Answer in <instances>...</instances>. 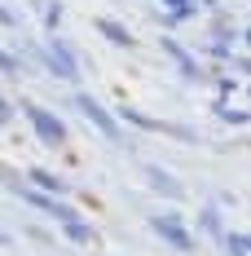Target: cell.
Returning <instances> with one entry per match:
<instances>
[{"instance_id":"obj_1","label":"cell","mask_w":251,"mask_h":256,"mask_svg":"<svg viewBox=\"0 0 251 256\" xmlns=\"http://www.w3.org/2000/svg\"><path fill=\"white\" fill-rule=\"evenodd\" d=\"M40 62H44L57 80H66V84H75V80H79V62H75V53H71L66 40H49V44L40 49Z\"/></svg>"},{"instance_id":"obj_2","label":"cell","mask_w":251,"mask_h":256,"mask_svg":"<svg viewBox=\"0 0 251 256\" xmlns=\"http://www.w3.org/2000/svg\"><path fill=\"white\" fill-rule=\"evenodd\" d=\"M150 230L163 238V243H172L176 252H190L194 248V234L185 230V221L176 216V212H159V216H150Z\"/></svg>"},{"instance_id":"obj_3","label":"cell","mask_w":251,"mask_h":256,"mask_svg":"<svg viewBox=\"0 0 251 256\" xmlns=\"http://www.w3.org/2000/svg\"><path fill=\"white\" fill-rule=\"evenodd\" d=\"M26 120H31L35 137H40L44 146H62V142H66V124H62L53 110H44V106H26Z\"/></svg>"},{"instance_id":"obj_4","label":"cell","mask_w":251,"mask_h":256,"mask_svg":"<svg viewBox=\"0 0 251 256\" xmlns=\"http://www.w3.org/2000/svg\"><path fill=\"white\" fill-rule=\"evenodd\" d=\"M13 190H18V199H26V204H31V208H40V212H49L53 221H62V226H66V221H79V212H75V208L57 204V199H53V194H44V190H31V186H13Z\"/></svg>"},{"instance_id":"obj_5","label":"cell","mask_w":251,"mask_h":256,"mask_svg":"<svg viewBox=\"0 0 251 256\" xmlns=\"http://www.w3.org/2000/svg\"><path fill=\"white\" fill-rule=\"evenodd\" d=\"M75 110H79V115H88V124H97L101 132L110 137V142H119V120H115V115H110V110H106L97 98H88V93H75Z\"/></svg>"},{"instance_id":"obj_6","label":"cell","mask_w":251,"mask_h":256,"mask_svg":"<svg viewBox=\"0 0 251 256\" xmlns=\"http://www.w3.org/2000/svg\"><path fill=\"white\" fill-rule=\"evenodd\" d=\"M146 181H150L154 194H163V199H181V194H185V186H181L168 168H154V164H150V168H146Z\"/></svg>"},{"instance_id":"obj_7","label":"cell","mask_w":251,"mask_h":256,"mask_svg":"<svg viewBox=\"0 0 251 256\" xmlns=\"http://www.w3.org/2000/svg\"><path fill=\"white\" fill-rule=\"evenodd\" d=\"M97 31L110 40V44H119V49H132V44H137V40H132V31H128V26H119L115 18H97Z\"/></svg>"},{"instance_id":"obj_8","label":"cell","mask_w":251,"mask_h":256,"mask_svg":"<svg viewBox=\"0 0 251 256\" xmlns=\"http://www.w3.org/2000/svg\"><path fill=\"white\" fill-rule=\"evenodd\" d=\"M31 181L44 186V194H66V190H71L62 177H53V172H44V168H31Z\"/></svg>"},{"instance_id":"obj_9","label":"cell","mask_w":251,"mask_h":256,"mask_svg":"<svg viewBox=\"0 0 251 256\" xmlns=\"http://www.w3.org/2000/svg\"><path fill=\"white\" fill-rule=\"evenodd\" d=\"M163 49H168V53H172V58H176V62H181V71H185V76H190V80H199V62H194L190 53L181 49L176 40H163Z\"/></svg>"},{"instance_id":"obj_10","label":"cell","mask_w":251,"mask_h":256,"mask_svg":"<svg viewBox=\"0 0 251 256\" xmlns=\"http://www.w3.org/2000/svg\"><path fill=\"white\" fill-rule=\"evenodd\" d=\"M199 230H203V234H212V238H225V226H221V212H216V208H203Z\"/></svg>"},{"instance_id":"obj_11","label":"cell","mask_w":251,"mask_h":256,"mask_svg":"<svg viewBox=\"0 0 251 256\" xmlns=\"http://www.w3.org/2000/svg\"><path fill=\"white\" fill-rule=\"evenodd\" d=\"M225 252L229 256H251V234H225Z\"/></svg>"},{"instance_id":"obj_12","label":"cell","mask_w":251,"mask_h":256,"mask_svg":"<svg viewBox=\"0 0 251 256\" xmlns=\"http://www.w3.org/2000/svg\"><path fill=\"white\" fill-rule=\"evenodd\" d=\"M62 230H66V238H75V243H88V238H93V230L84 226V216H79V221H66Z\"/></svg>"},{"instance_id":"obj_13","label":"cell","mask_w":251,"mask_h":256,"mask_svg":"<svg viewBox=\"0 0 251 256\" xmlns=\"http://www.w3.org/2000/svg\"><path fill=\"white\" fill-rule=\"evenodd\" d=\"M216 115H221L225 124H247V120H251L247 110H229V106H216Z\"/></svg>"},{"instance_id":"obj_14","label":"cell","mask_w":251,"mask_h":256,"mask_svg":"<svg viewBox=\"0 0 251 256\" xmlns=\"http://www.w3.org/2000/svg\"><path fill=\"white\" fill-rule=\"evenodd\" d=\"M163 4H172V18H190L194 14V0H163Z\"/></svg>"},{"instance_id":"obj_15","label":"cell","mask_w":251,"mask_h":256,"mask_svg":"<svg viewBox=\"0 0 251 256\" xmlns=\"http://www.w3.org/2000/svg\"><path fill=\"white\" fill-rule=\"evenodd\" d=\"M0 71H4V76H18V58H13V53H4V49H0Z\"/></svg>"},{"instance_id":"obj_16","label":"cell","mask_w":251,"mask_h":256,"mask_svg":"<svg viewBox=\"0 0 251 256\" xmlns=\"http://www.w3.org/2000/svg\"><path fill=\"white\" fill-rule=\"evenodd\" d=\"M18 22V14H13V9H4V4H0V26H13Z\"/></svg>"},{"instance_id":"obj_17","label":"cell","mask_w":251,"mask_h":256,"mask_svg":"<svg viewBox=\"0 0 251 256\" xmlns=\"http://www.w3.org/2000/svg\"><path fill=\"white\" fill-rule=\"evenodd\" d=\"M9 120H13V106H9L4 98H0V124H9Z\"/></svg>"},{"instance_id":"obj_18","label":"cell","mask_w":251,"mask_h":256,"mask_svg":"<svg viewBox=\"0 0 251 256\" xmlns=\"http://www.w3.org/2000/svg\"><path fill=\"white\" fill-rule=\"evenodd\" d=\"M0 243H9V234H4V226H0Z\"/></svg>"},{"instance_id":"obj_19","label":"cell","mask_w":251,"mask_h":256,"mask_svg":"<svg viewBox=\"0 0 251 256\" xmlns=\"http://www.w3.org/2000/svg\"><path fill=\"white\" fill-rule=\"evenodd\" d=\"M243 40H247V44H251V31H247V36H243Z\"/></svg>"}]
</instances>
